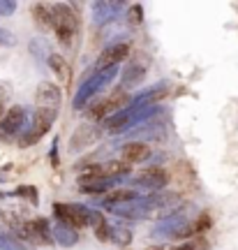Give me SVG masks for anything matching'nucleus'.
I'll return each mask as SVG.
<instances>
[{"label":"nucleus","mask_w":238,"mask_h":250,"mask_svg":"<svg viewBox=\"0 0 238 250\" xmlns=\"http://www.w3.org/2000/svg\"><path fill=\"white\" fill-rule=\"evenodd\" d=\"M14 42H17V40H14V35H12L9 30H0V44H7V46H12V44H14Z\"/></svg>","instance_id":"26"},{"label":"nucleus","mask_w":238,"mask_h":250,"mask_svg":"<svg viewBox=\"0 0 238 250\" xmlns=\"http://www.w3.org/2000/svg\"><path fill=\"white\" fill-rule=\"evenodd\" d=\"M150 158V146L143 142H130L123 146V162L134 165V162H143Z\"/></svg>","instance_id":"12"},{"label":"nucleus","mask_w":238,"mask_h":250,"mask_svg":"<svg viewBox=\"0 0 238 250\" xmlns=\"http://www.w3.org/2000/svg\"><path fill=\"white\" fill-rule=\"evenodd\" d=\"M116 181H109V179H95V181H86V183H81V190L83 192H104L109 188L114 186Z\"/></svg>","instance_id":"19"},{"label":"nucleus","mask_w":238,"mask_h":250,"mask_svg":"<svg viewBox=\"0 0 238 250\" xmlns=\"http://www.w3.org/2000/svg\"><path fill=\"white\" fill-rule=\"evenodd\" d=\"M60 88L51 83V81H42L37 86V109H35V116L44 118L49 123H53L58 118V111H60Z\"/></svg>","instance_id":"3"},{"label":"nucleus","mask_w":238,"mask_h":250,"mask_svg":"<svg viewBox=\"0 0 238 250\" xmlns=\"http://www.w3.org/2000/svg\"><path fill=\"white\" fill-rule=\"evenodd\" d=\"M46 62H49V67H51V70L58 74V79L62 81V86H70L72 72H70V65H67V61H65L60 54H51Z\"/></svg>","instance_id":"16"},{"label":"nucleus","mask_w":238,"mask_h":250,"mask_svg":"<svg viewBox=\"0 0 238 250\" xmlns=\"http://www.w3.org/2000/svg\"><path fill=\"white\" fill-rule=\"evenodd\" d=\"M53 215L56 220L65 227H72V229H81L86 225H93V227H99L104 225V215L99 211H93L83 204H53Z\"/></svg>","instance_id":"1"},{"label":"nucleus","mask_w":238,"mask_h":250,"mask_svg":"<svg viewBox=\"0 0 238 250\" xmlns=\"http://www.w3.org/2000/svg\"><path fill=\"white\" fill-rule=\"evenodd\" d=\"M51 232H53V241L58 243V246H65V248H72V246H77V241H79V232L72 229V227H65L60 223L53 225Z\"/></svg>","instance_id":"15"},{"label":"nucleus","mask_w":238,"mask_h":250,"mask_svg":"<svg viewBox=\"0 0 238 250\" xmlns=\"http://www.w3.org/2000/svg\"><path fill=\"white\" fill-rule=\"evenodd\" d=\"M102 127H104L106 132H111V134H120V132H125V130H130V127H134L132 111H130V109H125V111H120V114L109 116Z\"/></svg>","instance_id":"11"},{"label":"nucleus","mask_w":238,"mask_h":250,"mask_svg":"<svg viewBox=\"0 0 238 250\" xmlns=\"http://www.w3.org/2000/svg\"><path fill=\"white\" fill-rule=\"evenodd\" d=\"M146 250H171V246H150Z\"/></svg>","instance_id":"28"},{"label":"nucleus","mask_w":238,"mask_h":250,"mask_svg":"<svg viewBox=\"0 0 238 250\" xmlns=\"http://www.w3.org/2000/svg\"><path fill=\"white\" fill-rule=\"evenodd\" d=\"M169 183V174L162 167H148V169L139 171L137 176H134V186L150 192V195H155L159 192L162 188Z\"/></svg>","instance_id":"5"},{"label":"nucleus","mask_w":238,"mask_h":250,"mask_svg":"<svg viewBox=\"0 0 238 250\" xmlns=\"http://www.w3.org/2000/svg\"><path fill=\"white\" fill-rule=\"evenodd\" d=\"M171 250H194V246L190 241V243H180V246H171Z\"/></svg>","instance_id":"27"},{"label":"nucleus","mask_w":238,"mask_h":250,"mask_svg":"<svg viewBox=\"0 0 238 250\" xmlns=\"http://www.w3.org/2000/svg\"><path fill=\"white\" fill-rule=\"evenodd\" d=\"M130 19H134V23H141L143 21V7L141 5H132V9H130Z\"/></svg>","instance_id":"25"},{"label":"nucleus","mask_w":238,"mask_h":250,"mask_svg":"<svg viewBox=\"0 0 238 250\" xmlns=\"http://www.w3.org/2000/svg\"><path fill=\"white\" fill-rule=\"evenodd\" d=\"M120 74L118 67H109V70H95L90 74L88 79L83 81L77 90V95H74V109H83L88 104L90 100L95 98L97 93H102V90L109 86V83H114V79Z\"/></svg>","instance_id":"2"},{"label":"nucleus","mask_w":238,"mask_h":250,"mask_svg":"<svg viewBox=\"0 0 238 250\" xmlns=\"http://www.w3.org/2000/svg\"><path fill=\"white\" fill-rule=\"evenodd\" d=\"M120 9H123L120 0H97V2H93V21L97 26H104L109 21H114Z\"/></svg>","instance_id":"8"},{"label":"nucleus","mask_w":238,"mask_h":250,"mask_svg":"<svg viewBox=\"0 0 238 250\" xmlns=\"http://www.w3.org/2000/svg\"><path fill=\"white\" fill-rule=\"evenodd\" d=\"M51 26L56 28V35L62 44H70L72 37H74V30H77V17L72 12L70 5L65 2H58L51 7Z\"/></svg>","instance_id":"4"},{"label":"nucleus","mask_w":238,"mask_h":250,"mask_svg":"<svg viewBox=\"0 0 238 250\" xmlns=\"http://www.w3.org/2000/svg\"><path fill=\"white\" fill-rule=\"evenodd\" d=\"M132 199H137V192H134V190H127V188H118V190H114V192H109V195L104 197L102 206H104V208H111V206L125 204V202H132Z\"/></svg>","instance_id":"17"},{"label":"nucleus","mask_w":238,"mask_h":250,"mask_svg":"<svg viewBox=\"0 0 238 250\" xmlns=\"http://www.w3.org/2000/svg\"><path fill=\"white\" fill-rule=\"evenodd\" d=\"M134 234L130 227H123V225H111V229H109V241L116 243V246H120V248H127L130 243H132Z\"/></svg>","instance_id":"18"},{"label":"nucleus","mask_w":238,"mask_h":250,"mask_svg":"<svg viewBox=\"0 0 238 250\" xmlns=\"http://www.w3.org/2000/svg\"><path fill=\"white\" fill-rule=\"evenodd\" d=\"M143 79H146V67L139 65V62H132L130 67H125V70L120 72V83H123V88H134V86H139Z\"/></svg>","instance_id":"13"},{"label":"nucleus","mask_w":238,"mask_h":250,"mask_svg":"<svg viewBox=\"0 0 238 250\" xmlns=\"http://www.w3.org/2000/svg\"><path fill=\"white\" fill-rule=\"evenodd\" d=\"M17 195L28 197V202H30V204H37V190H35L33 186H23V188H19V190H17Z\"/></svg>","instance_id":"21"},{"label":"nucleus","mask_w":238,"mask_h":250,"mask_svg":"<svg viewBox=\"0 0 238 250\" xmlns=\"http://www.w3.org/2000/svg\"><path fill=\"white\" fill-rule=\"evenodd\" d=\"M28 127V111L23 107H12L0 121V137H14L23 134Z\"/></svg>","instance_id":"6"},{"label":"nucleus","mask_w":238,"mask_h":250,"mask_svg":"<svg viewBox=\"0 0 238 250\" xmlns=\"http://www.w3.org/2000/svg\"><path fill=\"white\" fill-rule=\"evenodd\" d=\"M33 14H35L37 23H42V26L51 23V7L49 5H33Z\"/></svg>","instance_id":"20"},{"label":"nucleus","mask_w":238,"mask_h":250,"mask_svg":"<svg viewBox=\"0 0 238 250\" xmlns=\"http://www.w3.org/2000/svg\"><path fill=\"white\" fill-rule=\"evenodd\" d=\"M17 12V2L14 0H0V14L2 17H12Z\"/></svg>","instance_id":"23"},{"label":"nucleus","mask_w":238,"mask_h":250,"mask_svg":"<svg viewBox=\"0 0 238 250\" xmlns=\"http://www.w3.org/2000/svg\"><path fill=\"white\" fill-rule=\"evenodd\" d=\"M208 227H211V215L201 213L199 218H197V223H194V232L199 234V232H203V229H208Z\"/></svg>","instance_id":"22"},{"label":"nucleus","mask_w":238,"mask_h":250,"mask_svg":"<svg viewBox=\"0 0 238 250\" xmlns=\"http://www.w3.org/2000/svg\"><path fill=\"white\" fill-rule=\"evenodd\" d=\"M0 250H5V248H2V246H0Z\"/></svg>","instance_id":"29"},{"label":"nucleus","mask_w":238,"mask_h":250,"mask_svg":"<svg viewBox=\"0 0 238 250\" xmlns=\"http://www.w3.org/2000/svg\"><path fill=\"white\" fill-rule=\"evenodd\" d=\"M132 51V46L127 44V42H118V44H109L99 54L95 62V70H109V67H118V62L125 61L127 56Z\"/></svg>","instance_id":"7"},{"label":"nucleus","mask_w":238,"mask_h":250,"mask_svg":"<svg viewBox=\"0 0 238 250\" xmlns=\"http://www.w3.org/2000/svg\"><path fill=\"white\" fill-rule=\"evenodd\" d=\"M127 174H130V165L123 160H111V162L99 165V176H102V179L118 181L120 176H127Z\"/></svg>","instance_id":"14"},{"label":"nucleus","mask_w":238,"mask_h":250,"mask_svg":"<svg viewBox=\"0 0 238 250\" xmlns=\"http://www.w3.org/2000/svg\"><path fill=\"white\" fill-rule=\"evenodd\" d=\"M9 236H14V234H12L7 220H5V213H0V239H9Z\"/></svg>","instance_id":"24"},{"label":"nucleus","mask_w":238,"mask_h":250,"mask_svg":"<svg viewBox=\"0 0 238 250\" xmlns=\"http://www.w3.org/2000/svg\"><path fill=\"white\" fill-rule=\"evenodd\" d=\"M99 134H102V130L97 125H81L79 130L74 132V137L70 139V151L77 153V151H83V148L93 146L99 139Z\"/></svg>","instance_id":"9"},{"label":"nucleus","mask_w":238,"mask_h":250,"mask_svg":"<svg viewBox=\"0 0 238 250\" xmlns=\"http://www.w3.org/2000/svg\"><path fill=\"white\" fill-rule=\"evenodd\" d=\"M169 95V83L167 81H162V83H158V86H153L150 90H146V93H141V95H137V98L132 100V104L130 107L139 109V107H155V102H159L162 98H167Z\"/></svg>","instance_id":"10"}]
</instances>
